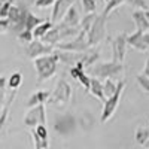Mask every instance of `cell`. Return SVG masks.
I'll list each match as a JSON object with an SVG mask.
<instances>
[{
  "label": "cell",
  "mask_w": 149,
  "mask_h": 149,
  "mask_svg": "<svg viewBox=\"0 0 149 149\" xmlns=\"http://www.w3.org/2000/svg\"><path fill=\"white\" fill-rule=\"evenodd\" d=\"M124 70V63H116V61H106V63H98L93 67V74L97 79H112L113 76L119 74Z\"/></svg>",
  "instance_id": "4"
},
{
  "label": "cell",
  "mask_w": 149,
  "mask_h": 149,
  "mask_svg": "<svg viewBox=\"0 0 149 149\" xmlns=\"http://www.w3.org/2000/svg\"><path fill=\"white\" fill-rule=\"evenodd\" d=\"M95 17H97V14H88V15H85V17L81 19V24H79L81 31L88 33V30L91 29V26H93V22H94Z\"/></svg>",
  "instance_id": "24"
},
{
  "label": "cell",
  "mask_w": 149,
  "mask_h": 149,
  "mask_svg": "<svg viewBox=\"0 0 149 149\" xmlns=\"http://www.w3.org/2000/svg\"><path fill=\"white\" fill-rule=\"evenodd\" d=\"M127 34H118L115 36V39L112 40V61L116 63H124L127 55Z\"/></svg>",
  "instance_id": "8"
},
{
  "label": "cell",
  "mask_w": 149,
  "mask_h": 149,
  "mask_svg": "<svg viewBox=\"0 0 149 149\" xmlns=\"http://www.w3.org/2000/svg\"><path fill=\"white\" fill-rule=\"evenodd\" d=\"M24 124L27 127L36 128L37 125H45L46 124V109L45 104L40 106H36L27 110L26 116H24Z\"/></svg>",
  "instance_id": "7"
},
{
  "label": "cell",
  "mask_w": 149,
  "mask_h": 149,
  "mask_svg": "<svg viewBox=\"0 0 149 149\" xmlns=\"http://www.w3.org/2000/svg\"><path fill=\"white\" fill-rule=\"evenodd\" d=\"M22 84V73L21 72H14L8 79V86L12 91H17Z\"/></svg>",
  "instance_id": "22"
},
{
  "label": "cell",
  "mask_w": 149,
  "mask_h": 149,
  "mask_svg": "<svg viewBox=\"0 0 149 149\" xmlns=\"http://www.w3.org/2000/svg\"><path fill=\"white\" fill-rule=\"evenodd\" d=\"M106 21H107V18L103 14L95 17L91 29L86 33V40H88L90 48H95L106 37Z\"/></svg>",
  "instance_id": "3"
},
{
  "label": "cell",
  "mask_w": 149,
  "mask_h": 149,
  "mask_svg": "<svg viewBox=\"0 0 149 149\" xmlns=\"http://www.w3.org/2000/svg\"><path fill=\"white\" fill-rule=\"evenodd\" d=\"M6 2H12V3H15V2H19V0H0V8H2Z\"/></svg>",
  "instance_id": "35"
},
{
  "label": "cell",
  "mask_w": 149,
  "mask_h": 149,
  "mask_svg": "<svg viewBox=\"0 0 149 149\" xmlns=\"http://www.w3.org/2000/svg\"><path fill=\"white\" fill-rule=\"evenodd\" d=\"M125 2L127 0H109V2L106 3V6H104V9H103V15L107 18L112 10H115L116 8H119L122 3H125Z\"/></svg>",
  "instance_id": "25"
},
{
  "label": "cell",
  "mask_w": 149,
  "mask_h": 149,
  "mask_svg": "<svg viewBox=\"0 0 149 149\" xmlns=\"http://www.w3.org/2000/svg\"><path fill=\"white\" fill-rule=\"evenodd\" d=\"M116 88H118V82H115L113 79H106L103 82V94L106 98L112 97L115 93H116Z\"/></svg>",
  "instance_id": "23"
},
{
  "label": "cell",
  "mask_w": 149,
  "mask_h": 149,
  "mask_svg": "<svg viewBox=\"0 0 149 149\" xmlns=\"http://www.w3.org/2000/svg\"><path fill=\"white\" fill-rule=\"evenodd\" d=\"M29 2H30V3H34V2H36V0H29Z\"/></svg>",
  "instance_id": "38"
},
{
  "label": "cell",
  "mask_w": 149,
  "mask_h": 149,
  "mask_svg": "<svg viewBox=\"0 0 149 149\" xmlns=\"http://www.w3.org/2000/svg\"><path fill=\"white\" fill-rule=\"evenodd\" d=\"M58 61L60 60H58V55L55 54V51L49 55H43V57L33 60V64H34L36 72H37V81L43 82V81L51 79L55 74Z\"/></svg>",
  "instance_id": "1"
},
{
  "label": "cell",
  "mask_w": 149,
  "mask_h": 149,
  "mask_svg": "<svg viewBox=\"0 0 149 149\" xmlns=\"http://www.w3.org/2000/svg\"><path fill=\"white\" fill-rule=\"evenodd\" d=\"M74 128H76V119H74V116L70 115V113L58 116L54 122V130L58 134H63V136L72 133Z\"/></svg>",
  "instance_id": "10"
},
{
  "label": "cell",
  "mask_w": 149,
  "mask_h": 149,
  "mask_svg": "<svg viewBox=\"0 0 149 149\" xmlns=\"http://www.w3.org/2000/svg\"><path fill=\"white\" fill-rule=\"evenodd\" d=\"M81 3H82V9H84V12H85V15L95 14V9H97L95 0H81Z\"/></svg>",
  "instance_id": "27"
},
{
  "label": "cell",
  "mask_w": 149,
  "mask_h": 149,
  "mask_svg": "<svg viewBox=\"0 0 149 149\" xmlns=\"http://www.w3.org/2000/svg\"><path fill=\"white\" fill-rule=\"evenodd\" d=\"M76 0H55L52 5V15H51V22H60L67 14V10L74 5Z\"/></svg>",
  "instance_id": "11"
},
{
  "label": "cell",
  "mask_w": 149,
  "mask_h": 149,
  "mask_svg": "<svg viewBox=\"0 0 149 149\" xmlns=\"http://www.w3.org/2000/svg\"><path fill=\"white\" fill-rule=\"evenodd\" d=\"M136 81H137V84L142 86L143 91L149 93V78L148 76H145L143 73L142 74H137V76H136Z\"/></svg>",
  "instance_id": "30"
},
{
  "label": "cell",
  "mask_w": 149,
  "mask_h": 149,
  "mask_svg": "<svg viewBox=\"0 0 149 149\" xmlns=\"http://www.w3.org/2000/svg\"><path fill=\"white\" fill-rule=\"evenodd\" d=\"M43 19L39 18V17H36L34 14H31V12L29 10V14L26 17V22H24V30H29V31H33L39 24H42Z\"/></svg>",
  "instance_id": "21"
},
{
  "label": "cell",
  "mask_w": 149,
  "mask_h": 149,
  "mask_svg": "<svg viewBox=\"0 0 149 149\" xmlns=\"http://www.w3.org/2000/svg\"><path fill=\"white\" fill-rule=\"evenodd\" d=\"M52 52H54V46L46 45V43H43L39 39H33V42H30L26 46V54L31 60H36L39 57H43V55H49Z\"/></svg>",
  "instance_id": "9"
},
{
  "label": "cell",
  "mask_w": 149,
  "mask_h": 149,
  "mask_svg": "<svg viewBox=\"0 0 149 149\" xmlns=\"http://www.w3.org/2000/svg\"><path fill=\"white\" fill-rule=\"evenodd\" d=\"M49 95H51V93L49 91H45V90H39V91H36L33 93L30 97H29V100L26 102V106L27 107H36V106H40V104H45L48 100H49Z\"/></svg>",
  "instance_id": "13"
},
{
  "label": "cell",
  "mask_w": 149,
  "mask_h": 149,
  "mask_svg": "<svg viewBox=\"0 0 149 149\" xmlns=\"http://www.w3.org/2000/svg\"><path fill=\"white\" fill-rule=\"evenodd\" d=\"M34 149H42V146H40L39 143H37L36 140H34Z\"/></svg>",
  "instance_id": "36"
},
{
  "label": "cell",
  "mask_w": 149,
  "mask_h": 149,
  "mask_svg": "<svg viewBox=\"0 0 149 149\" xmlns=\"http://www.w3.org/2000/svg\"><path fill=\"white\" fill-rule=\"evenodd\" d=\"M131 17L134 19L136 27H137V31H142V33H148L149 31V22L146 19L145 10H134Z\"/></svg>",
  "instance_id": "15"
},
{
  "label": "cell",
  "mask_w": 149,
  "mask_h": 149,
  "mask_svg": "<svg viewBox=\"0 0 149 149\" xmlns=\"http://www.w3.org/2000/svg\"><path fill=\"white\" fill-rule=\"evenodd\" d=\"M127 43H128L130 46L136 48V49H137V51H140V52H146V51H148V46H146L145 42H143V33H142V31L136 30L133 34L127 36Z\"/></svg>",
  "instance_id": "14"
},
{
  "label": "cell",
  "mask_w": 149,
  "mask_h": 149,
  "mask_svg": "<svg viewBox=\"0 0 149 149\" xmlns=\"http://www.w3.org/2000/svg\"><path fill=\"white\" fill-rule=\"evenodd\" d=\"M134 139L140 146L148 148V145H149V128L139 127L137 130H136V133H134Z\"/></svg>",
  "instance_id": "20"
},
{
  "label": "cell",
  "mask_w": 149,
  "mask_h": 149,
  "mask_svg": "<svg viewBox=\"0 0 149 149\" xmlns=\"http://www.w3.org/2000/svg\"><path fill=\"white\" fill-rule=\"evenodd\" d=\"M70 74H72V78L76 79L86 91H90V82H91V78H90L84 70H79V69H76V67H72V69H70Z\"/></svg>",
  "instance_id": "18"
},
{
  "label": "cell",
  "mask_w": 149,
  "mask_h": 149,
  "mask_svg": "<svg viewBox=\"0 0 149 149\" xmlns=\"http://www.w3.org/2000/svg\"><path fill=\"white\" fill-rule=\"evenodd\" d=\"M145 15H146V19H148V22H149V10H145Z\"/></svg>",
  "instance_id": "37"
},
{
  "label": "cell",
  "mask_w": 149,
  "mask_h": 149,
  "mask_svg": "<svg viewBox=\"0 0 149 149\" xmlns=\"http://www.w3.org/2000/svg\"><path fill=\"white\" fill-rule=\"evenodd\" d=\"M124 86H125V82H124V81H118L116 93L112 97L106 98V102L103 103V112H102V116H100L102 122H107L112 118V115L115 113V110H116V107L119 104V100H121V95L124 93Z\"/></svg>",
  "instance_id": "5"
},
{
  "label": "cell",
  "mask_w": 149,
  "mask_h": 149,
  "mask_svg": "<svg viewBox=\"0 0 149 149\" xmlns=\"http://www.w3.org/2000/svg\"><path fill=\"white\" fill-rule=\"evenodd\" d=\"M55 3V0H36L33 3L36 8H48V6H52Z\"/></svg>",
  "instance_id": "32"
},
{
  "label": "cell",
  "mask_w": 149,
  "mask_h": 149,
  "mask_svg": "<svg viewBox=\"0 0 149 149\" xmlns=\"http://www.w3.org/2000/svg\"><path fill=\"white\" fill-rule=\"evenodd\" d=\"M143 74L149 78V58L146 60V64H145V69H143Z\"/></svg>",
  "instance_id": "33"
},
{
  "label": "cell",
  "mask_w": 149,
  "mask_h": 149,
  "mask_svg": "<svg viewBox=\"0 0 149 149\" xmlns=\"http://www.w3.org/2000/svg\"><path fill=\"white\" fill-rule=\"evenodd\" d=\"M58 51H67V52H85L90 49L88 40H86V33L81 31L78 36H74L72 40L63 42L57 45Z\"/></svg>",
  "instance_id": "6"
},
{
  "label": "cell",
  "mask_w": 149,
  "mask_h": 149,
  "mask_svg": "<svg viewBox=\"0 0 149 149\" xmlns=\"http://www.w3.org/2000/svg\"><path fill=\"white\" fill-rule=\"evenodd\" d=\"M143 42H145V45H146L148 49H149V31H148V33H143Z\"/></svg>",
  "instance_id": "34"
},
{
  "label": "cell",
  "mask_w": 149,
  "mask_h": 149,
  "mask_svg": "<svg viewBox=\"0 0 149 149\" xmlns=\"http://www.w3.org/2000/svg\"><path fill=\"white\" fill-rule=\"evenodd\" d=\"M100 58V52H98L97 48H90L88 51L85 52H81V58L76 64H74V67L79 69V70H85L86 67H90L93 63H95V61Z\"/></svg>",
  "instance_id": "12"
},
{
  "label": "cell",
  "mask_w": 149,
  "mask_h": 149,
  "mask_svg": "<svg viewBox=\"0 0 149 149\" xmlns=\"http://www.w3.org/2000/svg\"><path fill=\"white\" fill-rule=\"evenodd\" d=\"M18 40L22 42V43H26V45H29L30 42H33V33L29 31V30H22L18 34Z\"/></svg>",
  "instance_id": "29"
},
{
  "label": "cell",
  "mask_w": 149,
  "mask_h": 149,
  "mask_svg": "<svg viewBox=\"0 0 149 149\" xmlns=\"http://www.w3.org/2000/svg\"><path fill=\"white\" fill-rule=\"evenodd\" d=\"M14 5L12 2H6L2 8H0V18L2 19H6L8 18V14H9V9H10V6Z\"/></svg>",
  "instance_id": "31"
},
{
  "label": "cell",
  "mask_w": 149,
  "mask_h": 149,
  "mask_svg": "<svg viewBox=\"0 0 149 149\" xmlns=\"http://www.w3.org/2000/svg\"><path fill=\"white\" fill-rule=\"evenodd\" d=\"M54 27V22H51V21H43L42 24H39V26H37L31 33H33V39H42V37L49 31V30H51Z\"/></svg>",
  "instance_id": "19"
},
{
  "label": "cell",
  "mask_w": 149,
  "mask_h": 149,
  "mask_svg": "<svg viewBox=\"0 0 149 149\" xmlns=\"http://www.w3.org/2000/svg\"><path fill=\"white\" fill-rule=\"evenodd\" d=\"M104 2H106V3H107V2H109V0H104Z\"/></svg>",
  "instance_id": "39"
},
{
  "label": "cell",
  "mask_w": 149,
  "mask_h": 149,
  "mask_svg": "<svg viewBox=\"0 0 149 149\" xmlns=\"http://www.w3.org/2000/svg\"><path fill=\"white\" fill-rule=\"evenodd\" d=\"M6 86H8V79L5 76H0V109L6 103Z\"/></svg>",
  "instance_id": "26"
},
{
  "label": "cell",
  "mask_w": 149,
  "mask_h": 149,
  "mask_svg": "<svg viewBox=\"0 0 149 149\" xmlns=\"http://www.w3.org/2000/svg\"><path fill=\"white\" fill-rule=\"evenodd\" d=\"M127 3L130 6L136 8V10H149L148 0H127Z\"/></svg>",
  "instance_id": "28"
},
{
  "label": "cell",
  "mask_w": 149,
  "mask_h": 149,
  "mask_svg": "<svg viewBox=\"0 0 149 149\" xmlns=\"http://www.w3.org/2000/svg\"><path fill=\"white\" fill-rule=\"evenodd\" d=\"M70 97H72V88L69 82H66L64 79H60L55 85L54 91L49 95L48 103L55 107H64L70 102Z\"/></svg>",
  "instance_id": "2"
},
{
  "label": "cell",
  "mask_w": 149,
  "mask_h": 149,
  "mask_svg": "<svg viewBox=\"0 0 149 149\" xmlns=\"http://www.w3.org/2000/svg\"><path fill=\"white\" fill-rule=\"evenodd\" d=\"M90 93L91 95H94L97 100L100 102H106V97L103 94V82L97 78H91V82H90Z\"/></svg>",
  "instance_id": "16"
},
{
  "label": "cell",
  "mask_w": 149,
  "mask_h": 149,
  "mask_svg": "<svg viewBox=\"0 0 149 149\" xmlns=\"http://www.w3.org/2000/svg\"><path fill=\"white\" fill-rule=\"evenodd\" d=\"M61 22H64L66 26H69V27H79V24H81L79 12H78L76 8H74V5L67 10V14L64 15L63 19H61Z\"/></svg>",
  "instance_id": "17"
}]
</instances>
